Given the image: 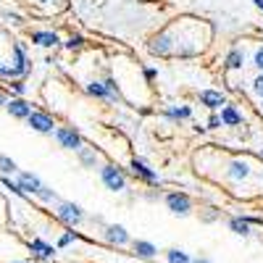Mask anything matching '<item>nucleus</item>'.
Here are the masks:
<instances>
[{
    "label": "nucleus",
    "mask_w": 263,
    "mask_h": 263,
    "mask_svg": "<svg viewBox=\"0 0 263 263\" xmlns=\"http://www.w3.org/2000/svg\"><path fill=\"white\" fill-rule=\"evenodd\" d=\"M77 237H79L77 232H66V234H63V237L58 239V248H66V245H71V242H74Z\"/></svg>",
    "instance_id": "29"
},
{
    "label": "nucleus",
    "mask_w": 263,
    "mask_h": 263,
    "mask_svg": "<svg viewBox=\"0 0 263 263\" xmlns=\"http://www.w3.org/2000/svg\"><path fill=\"white\" fill-rule=\"evenodd\" d=\"M82 45H84V37H82V34H71L69 40L63 42V48H66V50H79Z\"/></svg>",
    "instance_id": "24"
},
{
    "label": "nucleus",
    "mask_w": 263,
    "mask_h": 263,
    "mask_svg": "<svg viewBox=\"0 0 263 263\" xmlns=\"http://www.w3.org/2000/svg\"><path fill=\"white\" fill-rule=\"evenodd\" d=\"M27 124H29L34 132H40V135H50V132H55V121H53V116L45 114V111H32L29 119H27Z\"/></svg>",
    "instance_id": "7"
},
{
    "label": "nucleus",
    "mask_w": 263,
    "mask_h": 263,
    "mask_svg": "<svg viewBox=\"0 0 263 263\" xmlns=\"http://www.w3.org/2000/svg\"><path fill=\"white\" fill-rule=\"evenodd\" d=\"M200 103L208 108V111H221V108L227 105V98H224V92H218V90H200Z\"/></svg>",
    "instance_id": "10"
},
{
    "label": "nucleus",
    "mask_w": 263,
    "mask_h": 263,
    "mask_svg": "<svg viewBox=\"0 0 263 263\" xmlns=\"http://www.w3.org/2000/svg\"><path fill=\"white\" fill-rule=\"evenodd\" d=\"M87 92H90L92 98H98V100H105V103H116V100L111 98V92L105 90V84H103V82H90V84H87Z\"/></svg>",
    "instance_id": "20"
},
{
    "label": "nucleus",
    "mask_w": 263,
    "mask_h": 263,
    "mask_svg": "<svg viewBox=\"0 0 263 263\" xmlns=\"http://www.w3.org/2000/svg\"><path fill=\"white\" fill-rule=\"evenodd\" d=\"M79 153V161H82V166H87V168H95V163H98V153L92 150V147H82V150H77Z\"/></svg>",
    "instance_id": "23"
},
{
    "label": "nucleus",
    "mask_w": 263,
    "mask_h": 263,
    "mask_svg": "<svg viewBox=\"0 0 263 263\" xmlns=\"http://www.w3.org/2000/svg\"><path fill=\"white\" fill-rule=\"evenodd\" d=\"M13 263H27V260H13Z\"/></svg>",
    "instance_id": "38"
},
{
    "label": "nucleus",
    "mask_w": 263,
    "mask_h": 263,
    "mask_svg": "<svg viewBox=\"0 0 263 263\" xmlns=\"http://www.w3.org/2000/svg\"><path fill=\"white\" fill-rule=\"evenodd\" d=\"M227 177H229L232 182H242V179L250 177V166H248L245 161H232L229 168H227Z\"/></svg>",
    "instance_id": "15"
},
{
    "label": "nucleus",
    "mask_w": 263,
    "mask_h": 263,
    "mask_svg": "<svg viewBox=\"0 0 263 263\" xmlns=\"http://www.w3.org/2000/svg\"><path fill=\"white\" fill-rule=\"evenodd\" d=\"M253 6H255L258 11H263V0H253Z\"/></svg>",
    "instance_id": "36"
},
{
    "label": "nucleus",
    "mask_w": 263,
    "mask_h": 263,
    "mask_svg": "<svg viewBox=\"0 0 263 263\" xmlns=\"http://www.w3.org/2000/svg\"><path fill=\"white\" fill-rule=\"evenodd\" d=\"M6 111H8L13 119H29L32 105H29L24 98H11V100H8V105H6Z\"/></svg>",
    "instance_id": "12"
},
{
    "label": "nucleus",
    "mask_w": 263,
    "mask_h": 263,
    "mask_svg": "<svg viewBox=\"0 0 263 263\" xmlns=\"http://www.w3.org/2000/svg\"><path fill=\"white\" fill-rule=\"evenodd\" d=\"M103 237H105V242L108 245H116V248H124V245H129V232L121 227V224H108L105 229H103Z\"/></svg>",
    "instance_id": "8"
},
{
    "label": "nucleus",
    "mask_w": 263,
    "mask_h": 263,
    "mask_svg": "<svg viewBox=\"0 0 263 263\" xmlns=\"http://www.w3.org/2000/svg\"><path fill=\"white\" fill-rule=\"evenodd\" d=\"M11 90H13V92L21 98V95L27 92V84H24V79H13V82H11Z\"/></svg>",
    "instance_id": "28"
},
{
    "label": "nucleus",
    "mask_w": 263,
    "mask_h": 263,
    "mask_svg": "<svg viewBox=\"0 0 263 263\" xmlns=\"http://www.w3.org/2000/svg\"><path fill=\"white\" fill-rule=\"evenodd\" d=\"M229 229H232L234 234H239V237H250V234H253V227L248 224L245 216H232V218H229Z\"/></svg>",
    "instance_id": "18"
},
{
    "label": "nucleus",
    "mask_w": 263,
    "mask_h": 263,
    "mask_svg": "<svg viewBox=\"0 0 263 263\" xmlns=\"http://www.w3.org/2000/svg\"><path fill=\"white\" fill-rule=\"evenodd\" d=\"M147 50H150L153 55H158V58L174 55V40H171V32H168V29L158 32L156 37L150 40V45H147Z\"/></svg>",
    "instance_id": "4"
},
{
    "label": "nucleus",
    "mask_w": 263,
    "mask_h": 263,
    "mask_svg": "<svg viewBox=\"0 0 263 263\" xmlns=\"http://www.w3.org/2000/svg\"><path fill=\"white\" fill-rule=\"evenodd\" d=\"M40 3H50V0H40Z\"/></svg>",
    "instance_id": "39"
},
{
    "label": "nucleus",
    "mask_w": 263,
    "mask_h": 263,
    "mask_svg": "<svg viewBox=\"0 0 263 263\" xmlns=\"http://www.w3.org/2000/svg\"><path fill=\"white\" fill-rule=\"evenodd\" d=\"M224 66L229 71H239L245 66V50H239V48H232L229 53H227V58H224Z\"/></svg>",
    "instance_id": "16"
},
{
    "label": "nucleus",
    "mask_w": 263,
    "mask_h": 263,
    "mask_svg": "<svg viewBox=\"0 0 263 263\" xmlns=\"http://www.w3.org/2000/svg\"><path fill=\"white\" fill-rule=\"evenodd\" d=\"M253 92H255V95H260V100H263V74H258V77H255V82H253Z\"/></svg>",
    "instance_id": "33"
},
{
    "label": "nucleus",
    "mask_w": 263,
    "mask_h": 263,
    "mask_svg": "<svg viewBox=\"0 0 263 263\" xmlns=\"http://www.w3.org/2000/svg\"><path fill=\"white\" fill-rule=\"evenodd\" d=\"M218 116H221V124L224 126H239V124H242V114H239L234 105H224Z\"/></svg>",
    "instance_id": "17"
},
{
    "label": "nucleus",
    "mask_w": 263,
    "mask_h": 263,
    "mask_svg": "<svg viewBox=\"0 0 263 263\" xmlns=\"http://www.w3.org/2000/svg\"><path fill=\"white\" fill-rule=\"evenodd\" d=\"M103 84H105V90L111 92V98H114V100H119V98H121V95H119V87H116V82H114L111 77H108V79H105Z\"/></svg>",
    "instance_id": "27"
},
{
    "label": "nucleus",
    "mask_w": 263,
    "mask_h": 263,
    "mask_svg": "<svg viewBox=\"0 0 263 263\" xmlns=\"http://www.w3.org/2000/svg\"><path fill=\"white\" fill-rule=\"evenodd\" d=\"M55 140H58V145L61 147H66V150H82L84 147V140H82V135L74 129V126H55Z\"/></svg>",
    "instance_id": "2"
},
{
    "label": "nucleus",
    "mask_w": 263,
    "mask_h": 263,
    "mask_svg": "<svg viewBox=\"0 0 263 263\" xmlns=\"http://www.w3.org/2000/svg\"><path fill=\"white\" fill-rule=\"evenodd\" d=\"M142 74H145V79H147V82H153V79L158 77V71H156V69H150V66H147V69H142Z\"/></svg>",
    "instance_id": "34"
},
{
    "label": "nucleus",
    "mask_w": 263,
    "mask_h": 263,
    "mask_svg": "<svg viewBox=\"0 0 263 263\" xmlns=\"http://www.w3.org/2000/svg\"><path fill=\"white\" fill-rule=\"evenodd\" d=\"M253 66L263 74V48H258V50H255V55H253Z\"/></svg>",
    "instance_id": "32"
},
{
    "label": "nucleus",
    "mask_w": 263,
    "mask_h": 263,
    "mask_svg": "<svg viewBox=\"0 0 263 263\" xmlns=\"http://www.w3.org/2000/svg\"><path fill=\"white\" fill-rule=\"evenodd\" d=\"M166 205L171 213H177V216H190L192 213V197L187 192H168L166 195Z\"/></svg>",
    "instance_id": "3"
},
{
    "label": "nucleus",
    "mask_w": 263,
    "mask_h": 263,
    "mask_svg": "<svg viewBox=\"0 0 263 263\" xmlns=\"http://www.w3.org/2000/svg\"><path fill=\"white\" fill-rule=\"evenodd\" d=\"M3 184H6V190H11L13 195H18V197H24V192H21V187H18L16 182H11L8 177H3Z\"/></svg>",
    "instance_id": "30"
},
{
    "label": "nucleus",
    "mask_w": 263,
    "mask_h": 263,
    "mask_svg": "<svg viewBox=\"0 0 263 263\" xmlns=\"http://www.w3.org/2000/svg\"><path fill=\"white\" fill-rule=\"evenodd\" d=\"M29 250H32V253H34V258H40V260H48V258H53V255H55V248H53V245H48V242H42L40 237L29 239Z\"/></svg>",
    "instance_id": "13"
},
{
    "label": "nucleus",
    "mask_w": 263,
    "mask_h": 263,
    "mask_svg": "<svg viewBox=\"0 0 263 263\" xmlns=\"http://www.w3.org/2000/svg\"><path fill=\"white\" fill-rule=\"evenodd\" d=\"M166 116L182 121V119H190V116H192V108H190V105H168V108H166Z\"/></svg>",
    "instance_id": "21"
},
{
    "label": "nucleus",
    "mask_w": 263,
    "mask_h": 263,
    "mask_svg": "<svg viewBox=\"0 0 263 263\" xmlns=\"http://www.w3.org/2000/svg\"><path fill=\"white\" fill-rule=\"evenodd\" d=\"M129 171L135 174L137 179H142V182H147V184H161V177H158V171L156 168H150L142 158H132V163H129Z\"/></svg>",
    "instance_id": "6"
},
{
    "label": "nucleus",
    "mask_w": 263,
    "mask_h": 263,
    "mask_svg": "<svg viewBox=\"0 0 263 263\" xmlns=\"http://www.w3.org/2000/svg\"><path fill=\"white\" fill-rule=\"evenodd\" d=\"M166 263H192V258H190V253H184L179 248H171V250H166Z\"/></svg>",
    "instance_id": "22"
},
{
    "label": "nucleus",
    "mask_w": 263,
    "mask_h": 263,
    "mask_svg": "<svg viewBox=\"0 0 263 263\" xmlns=\"http://www.w3.org/2000/svg\"><path fill=\"white\" fill-rule=\"evenodd\" d=\"M260 158H263V150H260Z\"/></svg>",
    "instance_id": "41"
},
{
    "label": "nucleus",
    "mask_w": 263,
    "mask_h": 263,
    "mask_svg": "<svg viewBox=\"0 0 263 263\" xmlns=\"http://www.w3.org/2000/svg\"><path fill=\"white\" fill-rule=\"evenodd\" d=\"M0 105H8V98H6V92L0 90Z\"/></svg>",
    "instance_id": "35"
},
{
    "label": "nucleus",
    "mask_w": 263,
    "mask_h": 263,
    "mask_svg": "<svg viewBox=\"0 0 263 263\" xmlns=\"http://www.w3.org/2000/svg\"><path fill=\"white\" fill-rule=\"evenodd\" d=\"M192 263H211L208 258H192Z\"/></svg>",
    "instance_id": "37"
},
{
    "label": "nucleus",
    "mask_w": 263,
    "mask_h": 263,
    "mask_svg": "<svg viewBox=\"0 0 263 263\" xmlns=\"http://www.w3.org/2000/svg\"><path fill=\"white\" fill-rule=\"evenodd\" d=\"M55 216H58V221H63L66 227H77V224H82L84 211H82L77 203H58Z\"/></svg>",
    "instance_id": "5"
},
{
    "label": "nucleus",
    "mask_w": 263,
    "mask_h": 263,
    "mask_svg": "<svg viewBox=\"0 0 263 263\" xmlns=\"http://www.w3.org/2000/svg\"><path fill=\"white\" fill-rule=\"evenodd\" d=\"M260 111H263V100H260Z\"/></svg>",
    "instance_id": "40"
},
{
    "label": "nucleus",
    "mask_w": 263,
    "mask_h": 263,
    "mask_svg": "<svg viewBox=\"0 0 263 263\" xmlns=\"http://www.w3.org/2000/svg\"><path fill=\"white\" fill-rule=\"evenodd\" d=\"M11 69L16 71V77L18 79H24L27 74H29V58H27V50H24V45H21V42H16L13 45V63H11Z\"/></svg>",
    "instance_id": "9"
},
{
    "label": "nucleus",
    "mask_w": 263,
    "mask_h": 263,
    "mask_svg": "<svg viewBox=\"0 0 263 263\" xmlns=\"http://www.w3.org/2000/svg\"><path fill=\"white\" fill-rule=\"evenodd\" d=\"M0 171L13 174V171H18V166H16V161H11L8 156H0Z\"/></svg>",
    "instance_id": "25"
},
{
    "label": "nucleus",
    "mask_w": 263,
    "mask_h": 263,
    "mask_svg": "<svg viewBox=\"0 0 263 263\" xmlns=\"http://www.w3.org/2000/svg\"><path fill=\"white\" fill-rule=\"evenodd\" d=\"M16 184L21 187V192H24V195H40V190L42 187H45V184H42L37 177H34V174H18V179H16Z\"/></svg>",
    "instance_id": "11"
},
{
    "label": "nucleus",
    "mask_w": 263,
    "mask_h": 263,
    "mask_svg": "<svg viewBox=\"0 0 263 263\" xmlns=\"http://www.w3.org/2000/svg\"><path fill=\"white\" fill-rule=\"evenodd\" d=\"M218 126H224V124H221V116H218V114H211V116H208L205 129H218Z\"/></svg>",
    "instance_id": "31"
},
{
    "label": "nucleus",
    "mask_w": 263,
    "mask_h": 263,
    "mask_svg": "<svg viewBox=\"0 0 263 263\" xmlns=\"http://www.w3.org/2000/svg\"><path fill=\"white\" fill-rule=\"evenodd\" d=\"M37 197H40L42 203H50V200H55V190H50V187H42Z\"/></svg>",
    "instance_id": "26"
},
{
    "label": "nucleus",
    "mask_w": 263,
    "mask_h": 263,
    "mask_svg": "<svg viewBox=\"0 0 263 263\" xmlns=\"http://www.w3.org/2000/svg\"><path fill=\"white\" fill-rule=\"evenodd\" d=\"M132 248H135V253L140 255V258H156L158 255V248L153 245V242H147V239H135V242H132Z\"/></svg>",
    "instance_id": "19"
},
{
    "label": "nucleus",
    "mask_w": 263,
    "mask_h": 263,
    "mask_svg": "<svg viewBox=\"0 0 263 263\" xmlns=\"http://www.w3.org/2000/svg\"><path fill=\"white\" fill-rule=\"evenodd\" d=\"M100 179L111 192H124L126 190V174H124V168H119L114 163L100 166Z\"/></svg>",
    "instance_id": "1"
},
{
    "label": "nucleus",
    "mask_w": 263,
    "mask_h": 263,
    "mask_svg": "<svg viewBox=\"0 0 263 263\" xmlns=\"http://www.w3.org/2000/svg\"><path fill=\"white\" fill-rule=\"evenodd\" d=\"M32 42H34V45H40V48H55L58 42H61V37L55 32L40 29V32H32Z\"/></svg>",
    "instance_id": "14"
}]
</instances>
